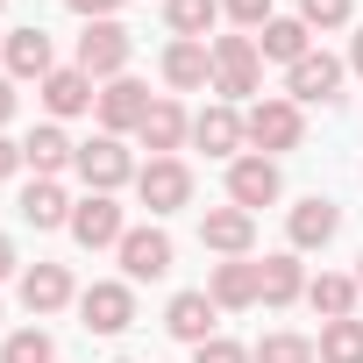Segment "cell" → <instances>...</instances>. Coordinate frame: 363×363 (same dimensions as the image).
Masks as SVG:
<instances>
[{
    "instance_id": "13",
    "label": "cell",
    "mask_w": 363,
    "mask_h": 363,
    "mask_svg": "<svg viewBox=\"0 0 363 363\" xmlns=\"http://www.w3.org/2000/svg\"><path fill=\"white\" fill-rule=\"evenodd\" d=\"M121 271L143 285V278H164L171 271V235L164 228H128L121 235Z\"/></svg>"
},
{
    "instance_id": "41",
    "label": "cell",
    "mask_w": 363,
    "mask_h": 363,
    "mask_svg": "<svg viewBox=\"0 0 363 363\" xmlns=\"http://www.w3.org/2000/svg\"><path fill=\"white\" fill-rule=\"evenodd\" d=\"M121 363H128V356H121Z\"/></svg>"
},
{
    "instance_id": "4",
    "label": "cell",
    "mask_w": 363,
    "mask_h": 363,
    "mask_svg": "<svg viewBox=\"0 0 363 363\" xmlns=\"http://www.w3.org/2000/svg\"><path fill=\"white\" fill-rule=\"evenodd\" d=\"M135 200L150 207V214H178L193 200V171L178 164V157H150L143 171H135Z\"/></svg>"
},
{
    "instance_id": "3",
    "label": "cell",
    "mask_w": 363,
    "mask_h": 363,
    "mask_svg": "<svg viewBox=\"0 0 363 363\" xmlns=\"http://www.w3.org/2000/svg\"><path fill=\"white\" fill-rule=\"evenodd\" d=\"M128 50H135V36H128L121 22H86V36H79V72H86V79H128Z\"/></svg>"
},
{
    "instance_id": "32",
    "label": "cell",
    "mask_w": 363,
    "mask_h": 363,
    "mask_svg": "<svg viewBox=\"0 0 363 363\" xmlns=\"http://www.w3.org/2000/svg\"><path fill=\"white\" fill-rule=\"evenodd\" d=\"M193 363H257V356H250L242 342H228V335H214V342H200V349H193Z\"/></svg>"
},
{
    "instance_id": "30",
    "label": "cell",
    "mask_w": 363,
    "mask_h": 363,
    "mask_svg": "<svg viewBox=\"0 0 363 363\" xmlns=\"http://www.w3.org/2000/svg\"><path fill=\"white\" fill-rule=\"evenodd\" d=\"M250 356H257V363H313V342H306V335H264Z\"/></svg>"
},
{
    "instance_id": "12",
    "label": "cell",
    "mask_w": 363,
    "mask_h": 363,
    "mask_svg": "<svg viewBox=\"0 0 363 363\" xmlns=\"http://www.w3.org/2000/svg\"><path fill=\"white\" fill-rule=\"evenodd\" d=\"M335 228H342V207L335 200H299L292 214H285V235H292V250H328L335 242Z\"/></svg>"
},
{
    "instance_id": "40",
    "label": "cell",
    "mask_w": 363,
    "mask_h": 363,
    "mask_svg": "<svg viewBox=\"0 0 363 363\" xmlns=\"http://www.w3.org/2000/svg\"><path fill=\"white\" fill-rule=\"evenodd\" d=\"M0 50H8V36H0Z\"/></svg>"
},
{
    "instance_id": "2",
    "label": "cell",
    "mask_w": 363,
    "mask_h": 363,
    "mask_svg": "<svg viewBox=\"0 0 363 363\" xmlns=\"http://www.w3.org/2000/svg\"><path fill=\"white\" fill-rule=\"evenodd\" d=\"M299 135H306V121H299V107H292V100H257V107L242 114V143H257V157L299 150Z\"/></svg>"
},
{
    "instance_id": "14",
    "label": "cell",
    "mask_w": 363,
    "mask_h": 363,
    "mask_svg": "<svg viewBox=\"0 0 363 363\" xmlns=\"http://www.w3.org/2000/svg\"><path fill=\"white\" fill-rule=\"evenodd\" d=\"M193 143H200L207 157H235V150H242V114H235L228 100L200 107V114H193Z\"/></svg>"
},
{
    "instance_id": "9",
    "label": "cell",
    "mask_w": 363,
    "mask_h": 363,
    "mask_svg": "<svg viewBox=\"0 0 363 363\" xmlns=\"http://www.w3.org/2000/svg\"><path fill=\"white\" fill-rule=\"evenodd\" d=\"M335 93H342V57H328V50H306V57L285 72V100H292V107H299V100H320V107H328Z\"/></svg>"
},
{
    "instance_id": "8",
    "label": "cell",
    "mask_w": 363,
    "mask_h": 363,
    "mask_svg": "<svg viewBox=\"0 0 363 363\" xmlns=\"http://www.w3.org/2000/svg\"><path fill=\"white\" fill-rule=\"evenodd\" d=\"M278 193H285V178H278L271 157H235V164H228V207H250V214H257V207H271Z\"/></svg>"
},
{
    "instance_id": "24",
    "label": "cell",
    "mask_w": 363,
    "mask_h": 363,
    "mask_svg": "<svg viewBox=\"0 0 363 363\" xmlns=\"http://www.w3.org/2000/svg\"><path fill=\"white\" fill-rule=\"evenodd\" d=\"M306 50H313V29H306L299 15H285V22H264V43H257V57H278V65L292 72Z\"/></svg>"
},
{
    "instance_id": "39",
    "label": "cell",
    "mask_w": 363,
    "mask_h": 363,
    "mask_svg": "<svg viewBox=\"0 0 363 363\" xmlns=\"http://www.w3.org/2000/svg\"><path fill=\"white\" fill-rule=\"evenodd\" d=\"M356 285H363V257H356Z\"/></svg>"
},
{
    "instance_id": "25",
    "label": "cell",
    "mask_w": 363,
    "mask_h": 363,
    "mask_svg": "<svg viewBox=\"0 0 363 363\" xmlns=\"http://www.w3.org/2000/svg\"><path fill=\"white\" fill-rule=\"evenodd\" d=\"M72 157H79V143H72V135H65L57 121H50V128H36V135L22 143V164H36V178H57V171H65Z\"/></svg>"
},
{
    "instance_id": "10",
    "label": "cell",
    "mask_w": 363,
    "mask_h": 363,
    "mask_svg": "<svg viewBox=\"0 0 363 363\" xmlns=\"http://www.w3.org/2000/svg\"><path fill=\"white\" fill-rule=\"evenodd\" d=\"M250 242H257V214H250V207H207V214H200V250L242 257Z\"/></svg>"
},
{
    "instance_id": "20",
    "label": "cell",
    "mask_w": 363,
    "mask_h": 363,
    "mask_svg": "<svg viewBox=\"0 0 363 363\" xmlns=\"http://www.w3.org/2000/svg\"><path fill=\"white\" fill-rule=\"evenodd\" d=\"M43 107L65 121V114H86V107H100V93H93V79H86L79 65H65V72H50V79H43Z\"/></svg>"
},
{
    "instance_id": "11",
    "label": "cell",
    "mask_w": 363,
    "mask_h": 363,
    "mask_svg": "<svg viewBox=\"0 0 363 363\" xmlns=\"http://www.w3.org/2000/svg\"><path fill=\"white\" fill-rule=\"evenodd\" d=\"M143 114H150V86H143V79H107V86H100V128H107V135L143 128Z\"/></svg>"
},
{
    "instance_id": "28",
    "label": "cell",
    "mask_w": 363,
    "mask_h": 363,
    "mask_svg": "<svg viewBox=\"0 0 363 363\" xmlns=\"http://www.w3.org/2000/svg\"><path fill=\"white\" fill-rule=\"evenodd\" d=\"M313 356H320V363H363V320H356V313H349V320H328L320 342H313Z\"/></svg>"
},
{
    "instance_id": "29",
    "label": "cell",
    "mask_w": 363,
    "mask_h": 363,
    "mask_svg": "<svg viewBox=\"0 0 363 363\" xmlns=\"http://www.w3.org/2000/svg\"><path fill=\"white\" fill-rule=\"evenodd\" d=\"M0 363H57V342H50L43 328H22V335H8Z\"/></svg>"
},
{
    "instance_id": "19",
    "label": "cell",
    "mask_w": 363,
    "mask_h": 363,
    "mask_svg": "<svg viewBox=\"0 0 363 363\" xmlns=\"http://www.w3.org/2000/svg\"><path fill=\"white\" fill-rule=\"evenodd\" d=\"M0 57H8V72H15V79H36V86L57 72V65H50V36H43V29H8V50H0Z\"/></svg>"
},
{
    "instance_id": "34",
    "label": "cell",
    "mask_w": 363,
    "mask_h": 363,
    "mask_svg": "<svg viewBox=\"0 0 363 363\" xmlns=\"http://www.w3.org/2000/svg\"><path fill=\"white\" fill-rule=\"evenodd\" d=\"M65 8H72L79 22H114V15H121V0H65Z\"/></svg>"
},
{
    "instance_id": "17",
    "label": "cell",
    "mask_w": 363,
    "mask_h": 363,
    "mask_svg": "<svg viewBox=\"0 0 363 363\" xmlns=\"http://www.w3.org/2000/svg\"><path fill=\"white\" fill-rule=\"evenodd\" d=\"M135 135H143V150H150V157H171L178 143L193 135V121H186V107H178V100H150V114H143V128H135Z\"/></svg>"
},
{
    "instance_id": "37",
    "label": "cell",
    "mask_w": 363,
    "mask_h": 363,
    "mask_svg": "<svg viewBox=\"0 0 363 363\" xmlns=\"http://www.w3.org/2000/svg\"><path fill=\"white\" fill-rule=\"evenodd\" d=\"M8 114H15V86H8V79H0V121H8Z\"/></svg>"
},
{
    "instance_id": "23",
    "label": "cell",
    "mask_w": 363,
    "mask_h": 363,
    "mask_svg": "<svg viewBox=\"0 0 363 363\" xmlns=\"http://www.w3.org/2000/svg\"><path fill=\"white\" fill-rule=\"evenodd\" d=\"M22 221L29 228H72V200H65L57 178H36V186L22 193Z\"/></svg>"
},
{
    "instance_id": "27",
    "label": "cell",
    "mask_w": 363,
    "mask_h": 363,
    "mask_svg": "<svg viewBox=\"0 0 363 363\" xmlns=\"http://www.w3.org/2000/svg\"><path fill=\"white\" fill-rule=\"evenodd\" d=\"M214 22H221V0H164V29L186 43H200Z\"/></svg>"
},
{
    "instance_id": "31",
    "label": "cell",
    "mask_w": 363,
    "mask_h": 363,
    "mask_svg": "<svg viewBox=\"0 0 363 363\" xmlns=\"http://www.w3.org/2000/svg\"><path fill=\"white\" fill-rule=\"evenodd\" d=\"M299 22L306 29H342L349 22V0H299Z\"/></svg>"
},
{
    "instance_id": "5",
    "label": "cell",
    "mask_w": 363,
    "mask_h": 363,
    "mask_svg": "<svg viewBox=\"0 0 363 363\" xmlns=\"http://www.w3.org/2000/svg\"><path fill=\"white\" fill-rule=\"evenodd\" d=\"M72 171L86 178L93 193H114V186H128V178H135V164H128V150H121V135H93V143H79V157H72Z\"/></svg>"
},
{
    "instance_id": "6",
    "label": "cell",
    "mask_w": 363,
    "mask_h": 363,
    "mask_svg": "<svg viewBox=\"0 0 363 363\" xmlns=\"http://www.w3.org/2000/svg\"><path fill=\"white\" fill-rule=\"evenodd\" d=\"M121 207H114V193H86L79 207H72V242L79 250H121Z\"/></svg>"
},
{
    "instance_id": "18",
    "label": "cell",
    "mask_w": 363,
    "mask_h": 363,
    "mask_svg": "<svg viewBox=\"0 0 363 363\" xmlns=\"http://www.w3.org/2000/svg\"><path fill=\"white\" fill-rule=\"evenodd\" d=\"M22 306H29V313L72 306V271H65V264H29V271H22Z\"/></svg>"
},
{
    "instance_id": "26",
    "label": "cell",
    "mask_w": 363,
    "mask_h": 363,
    "mask_svg": "<svg viewBox=\"0 0 363 363\" xmlns=\"http://www.w3.org/2000/svg\"><path fill=\"white\" fill-rule=\"evenodd\" d=\"M356 292H363L356 278H342V271H320V278L306 285V306H313L320 320H349V313H356Z\"/></svg>"
},
{
    "instance_id": "22",
    "label": "cell",
    "mask_w": 363,
    "mask_h": 363,
    "mask_svg": "<svg viewBox=\"0 0 363 363\" xmlns=\"http://www.w3.org/2000/svg\"><path fill=\"white\" fill-rule=\"evenodd\" d=\"M207 299H214V306H228V313L257 306V264H242V257L214 264V285H207Z\"/></svg>"
},
{
    "instance_id": "1",
    "label": "cell",
    "mask_w": 363,
    "mask_h": 363,
    "mask_svg": "<svg viewBox=\"0 0 363 363\" xmlns=\"http://www.w3.org/2000/svg\"><path fill=\"white\" fill-rule=\"evenodd\" d=\"M264 86V57H257V36H214V93L235 107Z\"/></svg>"
},
{
    "instance_id": "16",
    "label": "cell",
    "mask_w": 363,
    "mask_h": 363,
    "mask_svg": "<svg viewBox=\"0 0 363 363\" xmlns=\"http://www.w3.org/2000/svg\"><path fill=\"white\" fill-rule=\"evenodd\" d=\"M214 313H221V306H214L207 292H178V299L164 306V328H171L178 342H193V349H200V342H214Z\"/></svg>"
},
{
    "instance_id": "7",
    "label": "cell",
    "mask_w": 363,
    "mask_h": 363,
    "mask_svg": "<svg viewBox=\"0 0 363 363\" xmlns=\"http://www.w3.org/2000/svg\"><path fill=\"white\" fill-rule=\"evenodd\" d=\"M79 320H86L93 335H121V328L135 320V292H128V285H114V278H100V285H86V292H79Z\"/></svg>"
},
{
    "instance_id": "38",
    "label": "cell",
    "mask_w": 363,
    "mask_h": 363,
    "mask_svg": "<svg viewBox=\"0 0 363 363\" xmlns=\"http://www.w3.org/2000/svg\"><path fill=\"white\" fill-rule=\"evenodd\" d=\"M349 65H356V72H363V36H356V50H349Z\"/></svg>"
},
{
    "instance_id": "15",
    "label": "cell",
    "mask_w": 363,
    "mask_h": 363,
    "mask_svg": "<svg viewBox=\"0 0 363 363\" xmlns=\"http://www.w3.org/2000/svg\"><path fill=\"white\" fill-rule=\"evenodd\" d=\"M207 79H214V50H207V43H186V36H178V43L164 50V86H171V93H200Z\"/></svg>"
},
{
    "instance_id": "35",
    "label": "cell",
    "mask_w": 363,
    "mask_h": 363,
    "mask_svg": "<svg viewBox=\"0 0 363 363\" xmlns=\"http://www.w3.org/2000/svg\"><path fill=\"white\" fill-rule=\"evenodd\" d=\"M15 171H22V143L0 135V178H15Z\"/></svg>"
},
{
    "instance_id": "21",
    "label": "cell",
    "mask_w": 363,
    "mask_h": 363,
    "mask_svg": "<svg viewBox=\"0 0 363 363\" xmlns=\"http://www.w3.org/2000/svg\"><path fill=\"white\" fill-rule=\"evenodd\" d=\"M299 292H306V271H299V257H292V250L257 264V299H264V306H292Z\"/></svg>"
},
{
    "instance_id": "33",
    "label": "cell",
    "mask_w": 363,
    "mask_h": 363,
    "mask_svg": "<svg viewBox=\"0 0 363 363\" xmlns=\"http://www.w3.org/2000/svg\"><path fill=\"white\" fill-rule=\"evenodd\" d=\"M221 8H228L242 29H264V22H271V0H221Z\"/></svg>"
},
{
    "instance_id": "36",
    "label": "cell",
    "mask_w": 363,
    "mask_h": 363,
    "mask_svg": "<svg viewBox=\"0 0 363 363\" xmlns=\"http://www.w3.org/2000/svg\"><path fill=\"white\" fill-rule=\"evenodd\" d=\"M8 271H15V242H8V235H0V278H8Z\"/></svg>"
}]
</instances>
